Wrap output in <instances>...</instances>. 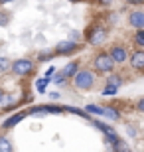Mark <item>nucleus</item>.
I'll list each match as a JSON object with an SVG mask.
<instances>
[{"label":"nucleus","instance_id":"f257e3e1","mask_svg":"<svg viewBox=\"0 0 144 152\" xmlns=\"http://www.w3.org/2000/svg\"><path fill=\"white\" fill-rule=\"evenodd\" d=\"M95 67H97V71H103V73L113 71L115 59L111 57V53H99V56L95 57Z\"/></svg>","mask_w":144,"mask_h":152},{"label":"nucleus","instance_id":"f03ea898","mask_svg":"<svg viewBox=\"0 0 144 152\" xmlns=\"http://www.w3.org/2000/svg\"><path fill=\"white\" fill-rule=\"evenodd\" d=\"M93 81H95V75L91 71H81V73L75 75V85L79 89H89L93 87Z\"/></svg>","mask_w":144,"mask_h":152},{"label":"nucleus","instance_id":"7ed1b4c3","mask_svg":"<svg viewBox=\"0 0 144 152\" xmlns=\"http://www.w3.org/2000/svg\"><path fill=\"white\" fill-rule=\"evenodd\" d=\"M12 71L16 75H28L32 71V61L30 59H16V61H12Z\"/></svg>","mask_w":144,"mask_h":152},{"label":"nucleus","instance_id":"20e7f679","mask_svg":"<svg viewBox=\"0 0 144 152\" xmlns=\"http://www.w3.org/2000/svg\"><path fill=\"white\" fill-rule=\"evenodd\" d=\"M105 38H107V32H105V28H93L91 32H89V36H87V39H89V44L91 45H99V44H103L105 42Z\"/></svg>","mask_w":144,"mask_h":152},{"label":"nucleus","instance_id":"39448f33","mask_svg":"<svg viewBox=\"0 0 144 152\" xmlns=\"http://www.w3.org/2000/svg\"><path fill=\"white\" fill-rule=\"evenodd\" d=\"M111 57L115 59V63H124L126 61V50L121 48V45H115L111 50Z\"/></svg>","mask_w":144,"mask_h":152},{"label":"nucleus","instance_id":"423d86ee","mask_svg":"<svg viewBox=\"0 0 144 152\" xmlns=\"http://www.w3.org/2000/svg\"><path fill=\"white\" fill-rule=\"evenodd\" d=\"M75 50H77V42H73V39H67V42H59L57 44V51L59 53H73Z\"/></svg>","mask_w":144,"mask_h":152},{"label":"nucleus","instance_id":"0eeeda50","mask_svg":"<svg viewBox=\"0 0 144 152\" xmlns=\"http://www.w3.org/2000/svg\"><path fill=\"white\" fill-rule=\"evenodd\" d=\"M128 22H130V26H134V28L144 30V12H132L130 18H128Z\"/></svg>","mask_w":144,"mask_h":152},{"label":"nucleus","instance_id":"6e6552de","mask_svg":"<svg viewBox=\"0 0 144 152\" xmlns=\"http://www.w3.org/2000/svg\"><path fill=\"white\" fill-rule=\"evenodd\" d=\"M130 65L134 69H144V51H134L130 56Z\"/></svg>","mask_w":144,"mask_h":152},{"label":"nucleus","instance_id":"1a4fd4ad","mask_svg":"<svg viewBox=\"0 0 144 152\" xmlns=\"http://www.w3.org/2000/svg\"><path fill=\"white\" fill-rule=\"evenodd\" d=\"M22 118H24V113H18V115H14V117L8 118V121L4 123V126H6V129H12V126H14V124H18Z\"/></svg>","mask_w":144,"mask_h":152},{"label":"nucleus","instance_id":"9d476101","mask_svg":"<svg viewBox=\"0 0 144 152\" xmlns=\"http://www.w3.org/2000/svg\"><path fill=\"white\" fill-rule=\"evenodd\" d=\"M87 113H93V115H103L105 117V107H97V105H87L85 107Z\"/></svg>","mask_w":144,"mask_h":152},{"label":"nucleus","instance_id":"9b49d317","mask_svg":"<svg viewBox=\"0 0 144 152\" xmlns=\"http://www.w3.org/2000/svg\"><path fill=\"white\" fill-rule=\"evenodd\" d=\"M0 152H12V144L8 138L4 136H0Z\"/></svg>","mask_w":144,"mask_h":152},{"label":"nucleus","instance_id":"f8f14e48","mask_svg":"<svg viewBox=\"0 0 144 152\" xmlns=\"http://www.w3.org/2000/svg\"><path fill=\"white\" fill-rule=\"evenodd\" d=\"M75 73H77V63H69V65L63 69V75H65V77H73Z\"/></svg>","mask_w":144,"mask_h":152},{"label":"nucleus","instance_id":"ddd939ff","mask_svg":"<svg viewBox=\"0 0 144 152\" xmlns=\"http://www.w3.org/2000/svg\"><path fill=\"white\" fill-rule=\"evenodd\" d=\"M113 146H115V152H132L130 146H128L126 142H122V140H118L116 144H113Z\"/></svg>","mask_w":144,"mask_h":152},{"label":"nucleus","instance_id":"4468645a","mask_svg":"<svg viewBox=\"0 0 144 152\" xmlns=\"http://www.w3.org/2000/svg\"><path fill=\"white\" fill-rule=\"evenodd\" d=\"M95 126H97V129H101L103 130V132H105V134H115V130L111 129V126H107V124H103V123H99V121H95Z\"/></svg>","mask_w":144,"mask_h":152},{"label":"nucleus","instance_id":"2eb2a0df","mask_svg":"<svg viewBox=\"0 0 144 152\" xmlns=\"http://www.w3.org/2000/svg\"><path fill=\"white\" fill-rule=\"evenodd\" d=\"M105 117L116 121V118H118V111H116V109H113V107H105Z\"/></svg>","mask_w":144,"mask_h":152},{"label":"nucleus","instance_id":"dca6fc26","mask_svg":"<svg viewBox=\"0 0 144 152\" xmlns=\"http://www.w3.org/2000/svg\"><path fill=\"white\" fill-rule=\"evenodd\" d=\"M10 67H12L10 59H6V57H0V73H4L6 69H10Z\"/></svg>","mask_w":144,"mask_h":152},{"label":"nucleus","instance_id":"f3484780","mask_svg":"<svg viewBox=\"0 0 144 152\" xmlns=\"http://www.w3.org/2000/svg\"><path fill=\"white\" fill-rule=\"evenodd\" d=\"M134 39H136V44H138V45H142V48H144V30H138L136 36H134Z\"/></svg>","mask_w":144,"mask_h":152},{"label":"nucleus","instance_id":"a211bd4d","mask_svg":"<svg viewBox=\"0 0 144 152\" xmlns=\"http://www.w3.org/2000/svg\"><path fill=\"white\" fill-rule=\"evenodd\" d=\"M121 83H122V79H121V77H116V75L109 77V85H113V87H118Z\"/></svg>","mask_w":144,"mask_h":152},{"label":"nucleus","instance_id":"6ab92c4d","mask_svg":"<svg viewBox=\"0 0 144 152\" xmlns=\"http://www.w3.org/2000/svg\"><path fill=\"white\" fill-rule=\"evenodd\" d=\"M48 83H50L48 79H39V81H38V91H42V93H44L45 87H48Z\"/></svg>","mask_w":144,"mask_h":152},{"label":"nucleus","instance_id":"aec40b11","mask_svg":"<svg viewBox=\"0 0 144 152\" xmlns=\"http://www.w3.org/2000/svg\"><path fill=\"white\" fill-rule=\"evenodd\" d=\"M115 93H116V87H113V85H109V87L103 89V95H115Z\"/></svg>","mask_w":144,"mask_h":152},{"label":"nucleus","instance_id":"412c9836","mask_svg":"<svg viewBox=\"0 0 144 152\" xmlns=\"http://www.w3.org/2000/svg\"><path fill=\"white\" fill-rule=\"evenodd\" d=\"M8 24V16L6 14H0V26H6Z\"/></svg>","mask_w":144,"mask_h":152},{"label":"nucleus","instance_id":"4be33fe9","mask_svg":"<svg viewBox=\"0 0 144 152\" xmlns=\"http://www.w3.org/2000/svg\"><path fill=\"white\" fill-rule=\"evenodd\" d=\"M138 111H142V113H144V99H140V101H138Z\"/></svg>","mask_w":144,"mask_h":152},{"label":"nucleus","instance_id":"5701e85b","mask_svg":"<svg viewBox=\"0 0 144 152\" xmlns=\"http://www.w3.org/2000/svg\"><path fill=\"white\" fill-rule=\"evenodd\" d=\"M2 99H4V93L0 91V105H2Z\"/></svg>","mask_w":144,"mask_h":152},{"label":"nucleus","instance_id":"b1692460","mask_svg":"<svg viewBox=\"0 0 144 152\" xmlns=\"http://www.w3.org/2000/svg\"><path fill=\"white\" fill-rule=\"evenodd\" d=\"M0 2H2V4H6V2H12V0H0Z\"/></svg>","mask_w":144,"mask_h":152},{"label":"nucleus","instance_id":"393cba45","mask_svg":"<svg viewBox=\"0 0 144 152\" xmlns=\"http://www.w3.org/2000/svg\"><path fill=\"white\" fill-rule=\"evenodd\" d=\"M71 2H75V0H71Z\"/></svg>","mask_w":144,"mask_h":152}]
</instances>
